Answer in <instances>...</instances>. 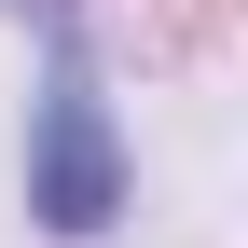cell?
I'll return each instance as SVG.
<instances>
[{
	"mask_svg": "<svg viewBox=\"0 0 248 248\" xmlns=\"http://www.w3.org/2000/svg\"><path fill=\"white\" fill-rule=\"evenodd\" d=\"M28 207H42L55 234H97L124 207V152H110V110L83 97V83H55L42 97V166H28Z\"/></svg>",
	"mask_w": 248,
	"mask_h": 248,
	"instance_id": "1",
	"label": "cell"
}]
</instances>
